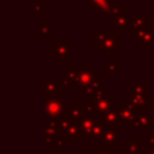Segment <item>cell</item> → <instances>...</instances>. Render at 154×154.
Masks as SVG:
<instances>
[{
  "label": "cell",
  "mask_w": 154,
  "mask_h": 154,
  "mask_svg": "<svg viewBox=\"0 0 154 154\" xmlns=\"http://www.w3.org/2000/svg\"><path fill=\"white\" fill-rule=\"evenodd\" d=\"M123 102H125L128 106L135 108L136 111H140V109H144L147 105L152 103L153 99L152 97H147V96L146 97H131L130 96V97H125Z\"/></svg>",
  "instance_id": "obj_16"
},
{
  "label": "cell",
  "mask_w": 154,
  "mask_h": 154,
  "mask_svg": "<svg viewBox=\"0 0 154 154\" xmlns=\"http://www.w3.org/2000/svg\"><path fill=\"white\" fill-rule=\"evenodd\" d=\"M36 25H37V29H38V31L36 34L37 37H42V36L53 37L54 36V28L51 26L47 20H38L36 23Z\"/></svg>",
  "instance_id": "obj_20"
},
{
  "label": "cell",
  "mask_w": 154,
  "mask_h": 154,
  "mask_svg": "<svg viewBox=\"0 0 154 154\" xmlns=\"http://www.w3.org/2000/svg\"><path fill=\"white\" fill-rule=\"evenodd\" d=\"M101 146L106 148H117L119 146V125H108V129L101 141Z\"/></svg>",
  "instance_id": "obj_10"
},
{
  "label": "cell",
  "mask_w": 154,
  "mask_h": 154,
  "mask_svg": "<svg viewBox=\"0 0 154 154\" xmlns=\"http://www.w3.org/2000/svg\"><path fill=\"white\" fill-rule=\"evenodd\" d=\"M48 154H59V153H58V152H49Z\"/></svg>",
  "instance_id": "obj_35"
},
{
  "label": "cell",
  "mask_w": 154,
  "mask_h": 154,
  "mask_svg": "<svg viewBox=\"0 0 154 154\" xmlns=\"http://www.w3.org/2000/svg\"><path fill=\"white\" fill-rule=\"evenodd\" d=\"M146 147H147V153L154 149V136H147L146 138Z\"/></svg>",
  "instance_id": "obj_32"
},
{
  "label": "cell",
  "mask_w": 154,
  "mask_h": 154,
  "mask_svg": "<svg viewBox=\"0 0 154 154\" xmlns=\"http://www.w3.org/2000/svg\"><path fill=\"white\" fill-rule=\"evenodd\" d=\"M142 144V138L140 136H131L128 141L124 142L125 152L124 154H141L140 147Z\"/></svg>",
  "instance_id": "obj_17"
},
{
  "label": "cell",
  "mask_w": 154,
  "mask_h": 154,
  "mask_svg": "<svg viewBox=\"0 0 154 154\" xmlns=\"http://www.w3.org/2000/svg\"><path fill=\"white\" fill-rule=\"evenodd\" d=\"M32 11L38 16V17H41L42 16V13H43V5H42V1H36L34 5H32Z\"/></svg>",
  "instance_id": "obj_31"
},
{
  "label": "cell",
  "mask_w": 154,
  "mask_h": 154,
  "mask_svg": "<svg viewBox=\"0 0 154 154\" xmlns=\"http://www.w3.org/2000/svg\"><path fill=\"white\" fill-rule=\"evenodd\" d=\"M131 17V13L129 10H126L119 18H117L114 20V31L119 32H129L130 30V25H129V19Z\"/></svg>",
  "instance_id": "obj_15"
},
{
  "label": "cell",
  "mask_w": 154,
  "mask_h": 154,
  "mask_svg": "<svg viewBox=\"0 0 154 154\" xmlns=\"http://www.w3.org/2000/svg\"><path fill=\"white\" fill-rule=\"evenodd\" d=\"M129 25H130V30L142 29L146 26V17L143 14H134L129 19Z\"/></svg>",
  "instance_id": "obj_24"
},
{
  "label": "cell",
  "mask_w": 154,
  "mask_h": 154,
  "mask_svg": "<svg viewBox=\"0 0 154 154\" xmlns=\"http://www.w3.org/2000/svg\"><path fill=\"white\" fill-rule=\"evenodd\" d=\"M113 105H114V99L111 96L102 100V101L87 103V114L103 116L106 112H108L113 108Z\"/></svg>",
  "instance_id": "obj_7"
},
{
  "label": "cell",
  "mask_w": 154,
  "mask_h": 154,
  "mask_svg": "<svg viewBox=\"0 0 154 154\" xmlns=\"http://www.w3.org/2000/svg\"><path fill=\"white\" fill-rule=\"evenodd\" d=\"M65 142H66V141H65V138L60 136V137H59V138L57 140V143H55V147H57V148H60V147H63V146L65 144Z\"/></svg>",
  "instance_id": "obj_33"
},
{
  "label": "cell",
  "mask_w": 154,
  "mask_h": 154,
  "mask_svg": "<svg viewBox=\"0 0 154 154\" xmlns=\"http://www.w3.org/2000/svg\"><path fill=\"white\" fill-rule=\"evenodd\" d=\"M107 97H109V95L103 90V89H101V90H99L94 96H93V99H91V102H97V101H102V100H105V99H107Z\"/></svg>",
  "instance_id": "obj_29"
},
{
  "label": "cell",
  "mask_w": 154,
  "mask_h": 154,
  "mask_svg": "<svg viewBox=\"0 0 154 154\" xmlns=\"http://www.w3.org/2000/svg\"><path fill=\"white\" fill-rule=\"evenodd\" d=\"M65 109V102L59 94H42V118L45 120L59 119Z\"/></svg>",
  "instance_id": "obj_1"
},
{
  "label": "cell",
  "mask_w": 154,
  "mask_h": 154,
  "mask_svg": "<svg viewBox=\"0 0 154 154\" xmlns=\"http://www.w3.org/2000/svg\"><path fill=\"white\" fill-rule=\"evenodd\" d=\"M58 83H59L61 87H64V88H72V87L76 85L75 79H72L71 77H69V76H66V75L59 76V77H58Z\"/></svg>",
  "instance_id": "obj_26"
},
{
  "label": "cell",
  "mask_w": 154,
  "mask_h": 154,
  "mask_svg": "<svg viewBox=\"0 0 154 154\" xmlns=\"http://www.w3.org/2000/svg\"><path fill=\"white\" fill-rule=\"evenodd\" d=\"M75 154H87L85 152H77V153H75Z\"/></svg>",
  "instance_id": "obj_34"
},
{
  "label": "cell",
  "mask_w": 154,
  "mask_h": 154,
  "mask_svg": "<svg viewBox=\"0 0 154 154\" xmlns=\"http://www.w3.org/2000/svg\"><path fill=\"white\" fill-rule=\"evenodd\" d=\"M43 93L46 94H59L58 93V82L53 78V76H48L46 81L42 82Z\"/></svg>",
  "instance_id": "obj_23"
},
{
  "label": "cell",
  "mask_w": 154,
  "mask_h": 154,
  "mask_svg": "<svg viewBox=\"0 0 154 154\" xmlns=\"http://www.w3.org/2000/svg\"><path fill=\"white\" fill-rule=\"evenodd\" d=\"M42 136L45 137H59L60 130H59V122L57 120H49L48 124L42 130Z\"/></svg>",
  "instance_id": "obj_19"
},
{
  "label": "cell",
  "mask_w": 154,
  "mask_h": 154,
  "mask_svg": "<svg viewBox=\"0 0 154 154\" xmlns=\"http://www.w3.org/2000/svg\"><path fill=\"white\" fill-rule=\"evenodd\" d=\"M152 41H153V43H154V31H153V35H152Z\"/></svg>",
  "instance_id": "obj_37"
},
{
  "label": "cell",
  "mask_w": 154,
  "mask_h": 154,
  "mask_svg": "<svg viewBox=\"0 0 154 154\" xmlns=\"http://www.w3.org/2000/svg\"><path fill=\"white\" fill-rule=\"evenodd\" d=\"M85 2L96 11L97 16H107L111 7L114 5L113 0H85Z\"/></svg>",
  "instance_id": "obj_13"
},
{
  "label": "cell",
  "mask_w": 154,
  "mask_h": 154,
  "mask_svg": "<svg viewBox=\"0 0 154 154\" xmlns=\"http://www.w3.org/2000/svg\"><path fill=\"white\" fill-rule=\"evenodd\" d=\"M97 71L93 69L91 65H82L81 69L76 73V85H79L81 88L93 83L97 77Z\"/></svg>",
  "instance_id": "obj_5"
},
{
  "label": "cell",
  "mask_w": 154,
  "mask_h": 154,
  "mask_svg": "<svg viewBox=\"0 0 154 154\" xmlns=\"http://www.w3.org/2000/svg\"><path fill=\"white\" fill-rule=\"evenodd\" d=\"M152 118L153 116L150 113H148L144 109H140L136 113L135 120L134 123L130 125V130L135 131V130H142V131H150L152 130Z\"/></svg>",
  "instance_id": "obj_6"
},
{
  "label": "cell",
  "mask_w": 154,
  "mask_h": 154,
  "mask_svg": "<svg viewBox=\"0 0 154 154\" xmlns=\"http://www.w3.org/2000/svg\"><path fill=\"white\" fill-rule=\"evenodd\" d=\"M105 37H106V34H103L101 31H93L91 32V42L95 43L96 46L100 45L105 40Z\"/></svg>",
  "instance_id": "obj_27"
},
{
  "label": "cell",
  "mask_w": 154,
  "mask_h": 154,
  "mask_svg": "<svg viewBox=\"0 0 154 154\" xmlns=\"http://www.w3.org/2000/svg\"><path fill=\"white\" fill-rule=\"evenodd\" d=\"M117 109H118V114H119V125L130 126L135 120L137 111L135 108L128 106L125 102L119 103Z\"/></svg>",
  "instance_id": "obj_9"
},
{
  "label": "cell",
  "mask_w": 154,
  "mask_h": 154,
  "mask_svg": "<svg viewBox=\"0 0 154 154\" xmlns=\"http://www.w3.org/2000/svg\"><path fill=\"white\" fill-rule=\"evenodd\" d=\"M153 28L152 26H144L142 29L137 30H130L129 34L131 37L135 38L136 43H140L143 49L152 48L153 41H152V35H153Z\"/></svg>",
  "instance_id": "obj_4"
},
{
  "label": "cell",
  "mask_w": 154,
  "mask_h": 154,
  "mask_svg": "<svg viewBox=\"0 0 154 154\" xmlns=\"http://www.w3.org/2000/svg\"><path fill=\"white\" fill-rule=\"evenodd\" d=\"M125 11H126V10H125V5H124V4H114V5L111 7V10H109V12H108V14H107L108 22L114 23V20H116L117 18H119Z\"/></svg>",
  "instance_id": "obj_21"
},
{
  "label": "cell",
  "mask_w": 154,
  "mask_h": 154,
  "mask_svg": "<svg viewBox=\"0 0 154 154\" xmlns=\"http://www.w3.org/2000/svg\"><path fill=\"white\" fill-rule=\"evenodd\" d=\"M147 154H154V149H152V150H150V152H148Z\"/></svg>",
  "instance_id": "obj_36"
},
{
  "label": "cell",
  "mask_w": 154,
  "mask_h": 154,
  "mask_svg": "<svg viewBox=\"0 0 154 154\" xmlns=\"http://www.w3.org/2000/svg\"><path fill=\"white\" fill-rule=\"evenodd\" d=\"M59 122V130L60 136L65 138V141L70 142H79L83 137V134L81 131V128L78 125V122H71L64 117H60L58 119Z\"/></svg>",
  "instance_id": "obj_2"
},
{
  "label": "cell",
  "mask_w": 154,
  "mask_h": 154,
  "mask_svg": "<svg viewBox=\"0 0 154 154\" xmlns=\"http://www.w3.org/2000/svg\"><path fill=\"white\" fill-rule=\"evenodd\" d=\"M102 119L105 122L106 125L109 126H114V125H119V114H118V109L117 108H112L111 111L106 112L102 116Z\"/></svg>",
  "instance_id": "obj_22"
},
{
  "label": "cell",
  "mask_w": 154,
  "mask_h": 154,
  "mask_svg": "<svg viewBox=\"0 0 154 154\" xmlns=\"http://www.w3.org/2000/svg\"><path fill=\"white\" fill-rule=\"evenodd\" d=\"M147 82H130V96L131 97H146Z\"/></svg>",
  "instance_id": "obj_18"
},
{
  "label": "cell",
  "mask_w": 154,
  "mask_h": 154,
  "mask_svg": "<svg viewBox=\"0 0 154 154\" xmlns=\"http://www.w3.org/2000/svg\"><path fill=\"white\" fill-rule=\"evenodd\" d=\"M85 116H87V103L73 102V103L69 105V107L65 109V112L61 117H64L71 122H79Z\"/></svg>",
  "instance_id": "obj_8"
},
{
  "label": "cell",
  "mask_w": 154,
  "mask_h": 154,
  "mask_svg": "<svg viewBox=\"0 0 154 154\" xmlns=\"http://www.w3.org/2000/svg\"><path fill=\"white\" fill-rule=\"evenodd\" d=\"M118 66H119V60L118 59H109L103 66H102V70L107 72L108 76H118L119 75V70H118Z\"/></svg>",
  "instance_id": "obj_25"
},
{
  "label": "cell",
  "mask_w": 154,
  "mask_h": 154,
  "mask_svg": "<svg viewBox=\"0 0 154 154\" xmlns=\"http://www.w3.org/2000/svg\"><path fill=\"white\" fill-rule=\"evenodd\" d=\"M60 137V136H59ZM59 137H45L43 138V142H42V146L45 148H49V147H55V143H57V140Z\"/></svg>",
  "instance_id": "obj_30"
},
{
  "label": "cell",
  "mask_w": 154,
  "mask_h": 154,
  "mask_svg": "<svg viewBox=\"0 0 154 154\" xmlns=\"http://www.w3.org/2000/svg\"><path fill=\"white\" fill-rule=\"evenodd\" d=\"M38 1H43V0H38Z\"/></svg>",
  "instance_id": "obj_38"
},
{
  "label": "cell",
  "mask_w": 154,
  "mask_h": 154,
  "mask_svg": "<svg viewBox=\"0 0 154 154\" xmlns=\"http://www.w3.org/2000/svg\"><path fill=\"white\" fill-rule=\"evenodd\" d=\"M91 154H113V148L106 147H94L91 148Z\"/></svg>",
  "instance_id": "obj_28"
},
{
  "label": "cell",
  "mask_w": 154,
  "mask_h": 154,
  "mask_svg": "<svg viewBox=\"0 0 154 154\" xmlns=\"http://www.w3.org/2000/svg\"><path fill=\"white\" fill-rule=\"evenodd\" d=\"M102 81H103V77L102 76H97L96 79L93 83H90V84L81 88V97H88V96H91L93 97L99 90L102 89V87H101Z\"/></svg>",
  "instance_id": "obj_14"
},
{
  "label": "cell",
  "mask_w": 154,
  "mask_h": 154,
  "mask_svg": "<svg viewBox=\"0 0 154 154\" xmlns=\"http://www.w3.org/2000/svg\"><path fill=\"white\" fill-rule=\"evenodd\" d=\"M102 119V116H96V114H87L84 118H82L78 122V125L81 128V131L84 137L90 135V132L94 130L96 124Z\"/></svg>",
  "instance_id": "obj_11"
},
{
  "label": "cell",
  "mask_w": 154,
  "mask_h": 154,
  "mask_svg": "<svg viewBox=\"0 0 154 154\" xmlns=\"http://www.w3.org/2000/svg\"><path fill=\"white\" fill-rule=\"evenodd\" d=\"M103 54H118L119 53V34L114 30L106 34L105 40L97 45Z\"/></svg>",
  "instance_id": "obj_3"
},
{
  "label": "cell",
  "mask_w": 154,
  "mask_h": 154,
  "mask_svg": "<svg viewBox=\"0 0 154 154\" xmlns=\"http://www.w3.org/2000/svg\"><path fill=\"white\" fill-rule=\"evenodd\" d=\"M53 59H70V43L65 42L64 37H59L58 42L53 45Z\"/></svg>",
  "instance_id": "obj_12"
}]
</instances>
